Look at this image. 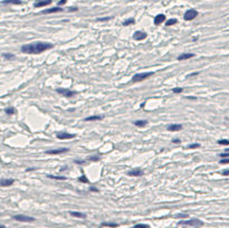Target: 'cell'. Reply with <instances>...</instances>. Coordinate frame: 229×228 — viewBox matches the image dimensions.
<instances>
[{
    "label": "cell",
    "mask_w": 229,
    "mask_h": 228,
    "mask_svg": "<svg viewBox=\"0 0 229 228\" xmlns=\"http://www.w3.org/2000/svg\"><path fill=\"white\" fill-rule=\"evenodd\" d=\"M54 45L50 42L37 41L21 46V52L24 54H42L44 52L48 51V49H52Z\"/></svg>",
    "instance_id": "obj_1"
},
{
    "label": "cell",
    "mask_w": 229,
    "mask_h": 228,
    "mask_svg": "<svg viewBox=\"0 0 229 228\" xmlns=\"http://www.w3.org/2000/svg\"><path fill=\"white\" fill-rule=\"evenodd\" d=\"M180 226H188V227H193V228H198V227H201L203 225V223L201 221L200 219H190V220H182L179 223Z\"/></svg>",
    "instance_id": "obj_2"
},
{
    "label": "cell",
    "mask_w": 229,
    "mask_h": 228,
    "mask_svg": "<svg viewBox=\"0 0 229 228\" xmlns=\"http://www.w3.org/2000/svg\"><path fill=\"white\" fill-rule=\"evenodd\" d=\"M153 75V72H144V73H139V74H135L134 76L132 77V82L133 83H137V82H142V81L149 78L150 76Z\"/></svg>",
    "instance_id": "obj_3"
},
{
    "label": "cell",
    "mask_w": 229,
    "mask_h": 228,
    "mask_svg": "<svg viewBox=\"0 0 229 228\" xmlns=\"http://www.w3.org/2000/svg\"><path fill=\"white\" fill-rule=\"evenodd\" d=\"M56 92H57L58 94H61V95L65 96V97H73V96L76 94L75 91L68 90V88H57Z\"/></svg>",
    "instance_id": "obj_4"
},
{
    "label": "cell",
    "mask_w": 229,
    "mask_h": 228,
    "mask_svg": "<svg viewBox=\"0 0 229 228\" xmlns=\"http://www.w3.org/2000/svg\"><path fill=\"white\" fill-rule=\"evenodd\" d=\"M13 219L17 220V221H21V223H32V221H35L34 217H29V216L25 215H16L13 216Z\"/></svg>",
    "instance_id": "obj_5"
},
{
    "label": "cell",
    "mask_w": 229,
    "mask_h": 228,
    "mask_svg": "<svg viewBox=\"0 0 229 228\" xmlns=\"http://www.w3.org/2000/svg\"><path fill=\"white\" fill-rule=\"evenodd\" d=\"M197 16H198L197 10H195V9H189V10L186 11V13L183 15V18H184V20L190 21V20H193Z\"/></svg>",
    "instance_id": "obj_6"
},
{
    "label": "cell",
    "mask_w": 229,
    "mask_h": 228,
    "mask_svg": "<svg viewBox=\"0 0 229 228\" xmlns=\"http://www.w3.org/2000/svg\"><path fill=\"white\" fill-rule=\"evenodd\" d=\"M57 139L59 140H68V139H74L76 135L75 134H71V133H67V132H58L56 134Z\"/></svg>",
    "instance_id": "obj_7"
},
{
    "label": "cell",
    "mask_w": 229,
    "mask_h": 228,
    "mask_svg": "<svg viewBox=\"0 0 229 228\" xmlns=\"http://www.w3.org/2000/svg\"><path fill=\"white\" fill-rule=\"evenodd\" d=\"M68 150H69L68 148H59V149H55V150H47L46 154H53V155H55V154H62V153L67 152Z\"/></svg>",
    "instance_id": "obj_8"
},
{
    "label": "cell",
    "mask_w": 229,
    "mask_h": 228,
    "mask_svg": "<svg viewBox=\"0 0 229 228\" xmlns=\"http://www.w3.org/2000/svg\"><path fill=\"white\" fill-rule=\"evenodd\" d=\"M143 173H144V172H143L142 169H140V168H135V169L130 170L129 172H127V175H129L130 177H141Z\"/></svg>",
    "instance_id": "obj_9"
},
{
    "label": "cell",
    "mask_w": 229,
    "mask_h": 228,
    "mask_svg": "<svg viewBox=\"0 0 229 228\" xmlns=\"http://www.w3.org/2000/svg\"><path fill=\"white\" fill-rule=\"evenodd\" d=\"M133 38H134V40H143V39H145V38H146V32L137 30V31L134 32Z\"/></svg>",
    "instance_id": "obj_10"
},
{
    "label": "cell",
    "mask_w": 229,
    "mask_h": 228,
    "mask_svg": "<svg viewBox=\"0 0 229 228\" xmlns=\"http://www.w3.org/2000/svg\"><path fill=\"white\" fill-rule=\"evenodd\" d=\"M50 3H52V0H39V1L35 2L34 7L35 8H42V7H46Z\"/></svg>",
    "instance_id": "obj_11"
},
{
    "label": "cell",
    "mask_w": 229,
    "mask_h": 228,
    "mask_svg": "<svg viewBox=\"0 0 229 228\" xmlns=\"http://www.w3.org/2000/svg\"><path fill=\"white\" fill-rule=\"evenodd\" d=\"M164 21H166V16H164L163 13H160V15L156 16V18H154V25L159 26V25H161Z\"/></svg>",
    "instance_id": "obj_12"
},
{
    "label": "cell",
    "mask_w": 229,
    "mask_h": 228,
    "mask_svg": "<svg viewBox=\"0 0 229 228\" xmlns=\"http://www.w3.org/2000/svg\"><path fill=\"white\" fill-rule=\"evenodd\" d=\"M192 57H195V54L183 53V54H181V55L178 56V61H187V59H190V58H192Z\"/></svg>",
    "instance_id": "obj_13"
},
{
    "label": "cell",
    "mask_w": 229,
    "mask_h": 228,
    "mask_svg": "<svg viewBox=\"0 0 229 228\" xmlns=\"http://www.w3.org/2000/svg\"><path fill=\"white\" fill-rule=\"evenodd\" d=\"M15 180L13 179H1L0 181V186L1 187H10L13 185Z\"/></svg>",
    "instance_id": "obj_14"
},
{
    "label": "cell",
    "mask_w": 229,
    "mask_h": 228,
    "mask_svg": "<svg viewBox=\"0 0 229 228\" xmlns=\"http://www.w3.org/2000/svg\"><path fill=\"white\" fill-rule=\"evenodd\" d=\"M182 129L181 124H177V123H173V124H170L168 126V130L170 132H176V131H180Z\"/></svg>",
    "instance_id": "obj_15"
},
{
    "label": "cell",
    "mask_w": 229,
    "mask_h": 228,
    "mask_svg": "<svg viewBox=\"0 0 229 228\" xmlns=\"http://www.w3.org/2000/svg\"><path fill=\"white\" fill-rule=\"evenodd\" d=\"M104 119L103 115H92V116H88L85 119L86 122H92V121H101V120Z\"/></svg>",
    "instance_id": "obj_16"
},
{
    "label": "cell",
    "mask_w": 229,
    "mask_h": 228,
    "mask_svg": "<svg viewBox=\"0 0 229 228\" xmlns=\"http://www.w3.org/2000/svg\"><path fill=\"white\" fill-rule=\"evenodd\" d=\"M61 11H63V8H61V7H54V8L44 10L42 13H53V12H61Z\"/></svg>",
    "instance_id": "obj_17"
},
{
    "label": "cell",
    "mask_w": 229,
    "mask_h": 228,
    "mask_svg": "<svg viewBox=\"0 0 229 228\" xmlns=\"http://www.w3.org/2000/svg\"><path fill=\"white\" fill-rule=\"evenodd\" d=\"M69 215L76 218H86V215L84 212H79V211H69Z\"/></svg>",
    "instance_id": "obj_18"
},
{
    "label": "cell",
    "mask_w": 229,
    "mask_h": 228,
    "mask_svg": "<svg viewBox=\"0 0 229 228\" xmlns=\"http://www.w3.org/2000/svg\"><path fill=\"white\" fill-rule=\"evenodd\" d=\"M133 123H134V125L137 127H143L147 124V121L146 120H136V121H134Z\"/></svg>",
    "instance_id": "obj_19"
},
{
    "label": "cell",
    "mask_w": 229,
    "mask_h": 228,
    "mask_svg": "<svg viewBox=\"0 0 229 228\" xmlns=\"http://www.w3.org/2000/svg\"><path fill=\"white\" fill-rule=\"evenodd\" d=\"M6 114H8V115H13V114H16V109L15 107H12V106H9V107H7V109L5 110Z\"/></svg>",
    "instance_id": "obj_20"
},
{
    "label": "cell",
    "mask_w": 229,
    "mask_h": 228,
    "mask_svg": "<svg viewBox=\"0 0 229 228\" xmlns=\"http://www.w3.org/2000/svg\"><path fill=\"white\" fill-rule=\"evenodd\" d=\"M47 177L50 178V179H54V180H66V177H62V176H52V175H48Z\"/></svg>",
    "instance_id": "obj_21"
},
{
    "label": "cell",
    "mask_w": 229,
    "mask_h": 228,
    "mask_svg": "<svg viewBox=\"0 0 229 228\" xmlns=\"http://www.w3.org/2000/svg\"><path fill=\"white\" fill-rule=\"evenodd\" d=\"M2 57L3 58H6V59H8V61H11V59H13L15 58V55L13 54H10V53H3L2 54Z\"/></svg>",
    "instance_id": "obj_22"
},
{
    "label": "cell",
    "mask_w": 229,
    "mask_h": 228,
    "mask_svg": "<svg viewBox=\"0 0 229 228\" xmlns=\"http://www.w3.org/2000/svg\"><path fill=\"white\" fill-rule=\"evenodd\" d=\"M102 226L103 227H119V225L117 224H114V223H102Z\"/></svg>",
    "instance_id": "obj_23"
},
{
    "label": "cell",
    "mask_w": 229,
    "mask_h": 228,
    "mask_svg": "<svg viewBox=\"0 0 229 228\" xmlns=\"http://www.w3.org/2000/svg\"><path fill=\"white\" fill-rule=\"evenodd\" d=\"M3 3H12V5H20L21 0H5Z\"/></svg>",
    "instance_id": "obj_24"
},
{
    "label": "cell",
    "mask_w": 229,
    "mask_h": 228,
    "mask_svg": "<svg viewBox=\"0 0 229 228\" xmlns=\"http://www.w3.org/2000/svg\"><path fill=\"white\" fill-rule=\"evenodd\" d=\"M135 22V20H134V18H129V19H126V20L123 22V25L124 26H130V25H133Z\"/></svg>",
    "instance_id": "obj_25"
},
{
    "label": "cell",
    "mask_w": 229,
    "mask_h": 228,
    "mask_svg": "<svg viewBox=\"0 0 229 228\" xmlns=\"http://www.w3.org/2000/svg\"><path fill=\"white\" fill-rule=\"evenodd\" d=\"M87 159L90 160V161H100L101 158H100V155H91V156H88Z\"/></svg>",
    "instance_id": "obj_26"
},
{
    "label": "cell",
    "mask_w": 229,
    "mask_h": 228,
    "mask_svg": "<svg viewBox=\"0 0 229 228\" xmlns=\"http://www.w3.org/2000/svg\"><path fill=\"white\" fill-rule=\"evenodd\" d=\"M218 144H220V145H229V140H226V139L219 140L218 141Z\"/></svg>",
    "instance_id": "obj_27"
},
{
    "label": "cell",
    "mask_w": 229,
    "mask_h": 228,
    "mask_svg": "<svg viewBox=\"0 0 229 228\" xmlns=\"http://www.w3.org/2000/svg\"><path fill=\"white\" fill-rule=\"evenodd\" d=\"M177 24V19H169L168 21L166 22V25L167 26H172V25H176Z\"/></svg>",
    "instance_id": "obj_28"
},
{
    "label": "cell",
    "mask_w": 229,
    "mask_h": 228,
    "mask_svg": "<svg viewBox=\"0 0 229 228\" xmlns=\"http://www.w3.org/2000/svg\"><path fill=\"white\" fill-rule=\"evenodd\" d=\"M78 181H81V182H83V183H87V182H88V179L86 178V176L83 175L82 177L78 178Z\"/></svg>",
    "instance_id": "obj_29"
},
{
    "label": "cell",
    "mask_w": 229,
    "mask_h": 228,
    "mask_svg": "<svg viewBox=\"0 0 229 228\" xmlns=\"http://www.w3.org/2000/svg\"><path fill=\"white\" fill-rule=\"evenodd\" d=\"M219 163H220V165H228L229 163V158H224V159H221L220 161H219Z\"/></svg>",
    "instance_id": "obj_30"
},
{
    "label": "cell",
    "mask_w": 229,
    "mask_h": 228,
    "mask_svg": "<svg viewBox=\"0 0 229 228\" xmlns=\"http://www.w3.org/2000/svg\"><path fill=\"white\" fill-rule=\"evenodd\" d=\"M133 228H149V225H145V224H137V225H135Z\"/></svg>",
    "instance_id": "obj_31"
},
{
    "label": "cell",
    "mask_w": 229,
    "mask_h": 228,
    "mask_svg": "<svg viewBox=\"0 0 229 228\" xmlns=\"http://www.w3.org/2000/svg\"><path fill=\"white\" fill-rule=\"evenodd\" d=\"M198 148H200V144L199 143H192L188 146V149H198Z\"/></svg>",
    "instance_id": "obj_32"
},
{
    "label": "cell",
    "mask_w": 229,
    "mask_h": 228,
    "mask_svg": "<svg viewBox=\"0 0 229 228\" xmlns=\"http://www.w3.org/2000/svg\"><path fill=\"white\" fill-rule=\"evenodd\" d=\"M172 92H173V93H182V92H183V88L182 87H176V88L172 90Z\"/></svg>",
    "instance_id": "obj_33"
},
{
    "label": "cell",
    "mask_w": 229,
    "mask_h": 228,
    "mask_svg": "<svg viewBox=\"0 0 229 228\" xmlns=\"http://www.w3.org/2000/svg\"><path fill=\"white\" fill-rule=\"evenodd\" d=\"M220 156L224 159V158H229V152H224V153H220Z\"/></svg>",
    "instance_id": "obj_34"
},
{
    "label": "cell",
    "mask_w": 229,
    "mask_h": 228,
    "mask_svg": "<svg viewBox=\"0 0 229 228\" xmlns=\"http://www.w3.org/2000/svg\"><path fill=\"white\" fill-rule=\"evenodd\" d=\"M199 75V73L198 72H196V73H192V74H189V75H187V78H190V77H193V76H198Z\"/></svg>",
    "instance_id": "obj_35"
},
{
    "label": "cell",
    "mask_w": 229,
    "mask_h": 228,
    "mask_svg": "<svg viewBox=\"0 0 229 228\" xmlns=\"http://www.w3.org/2000/svg\"><path fill=\"white\" fill-rule=\"evenodd\" d=\"M111 18H112V17H105V18H98L97 20L98 21H105V20H110Z\"/></svg>",
    "instance_id": "obj_36"
},
{
    "label": "cell",
    "mask_w": 229,
    "mask_h": 228,
    "mask_svg": "<svg viewBox=\"0 0 229 228\" xmlns=\"http://www.w3.org/2000/svg\"><path fill=\"white\" fill-rule=\"evenodd\" d=\"M177 218H183V217H188L187 214H180V215H177Z\"/></svg>",
    "instance_id": "obj_37"
},
{
    "label": "cell",
    "mask_w": 229,
    "mask_h": 228,
    "mask_svg": "<svg viewBox=\"0 0 229 228\" xmlns=\"http://www.w3.org/2000/svg\"><path fill=\"white\" fill-rule=\"evenodd\" d=\"M66 1H67V0H59V1H58V6H63V5H65Z\"/></svg>",
    "instance_id": "obj_38"
},
{
    "label": "cell",
    "mask_w": 229,
    "mask_h": 228,
    "mask_svg": "<svg viewBox=\"0 0 229 228\" xmlns=\"http://www.w3.org/2000/svg\"><path fill=\"white\" fill-rule=\"evenodd\" d=\"M221 173H222L224 176H229V170H228V169H227V170H224V171H222Z\"/></svg>",
    "instance_id": "obj_39"
},
{
    "label": "cell",
    "mask_w": 229,
    "mask_h": 228,
    "mask_svg": "<svg viewBox=\"0 0 229 228\" xmlns=\"http://www.w3.org/2000/svg\"><path fill=\"white\" fill-rule=\"evenodd\" d=\"M75 163H77V165H84L85 162L84 161H81V160H75Z\"/></svg>",
    "instance_id": "obj_40"
},
{
    "label": "cell",
    "mask_w": 229,
    "mask_h": 228,
    "mask_svg": "<svg viewBox=\"0 0 229 228\" xmlns=\"http://www.w3.org/2000/svg\"><path fill=\"white\" fill-rule=\"evenodd\" d=\"M172 142H173V143H180L181 141H180V139H173V140H172Z\"/></svg>",
    "instance_id": "obj_41"
},
{
    "label": "cell",
    "mask_w": 229,
    "mask_h": 228,
    "mask_svg": "<svg viewBox=\"0 0 229 228\" xmlns=\"http://www.w3.org/2000/svg\"><path fill=\"white\" fill-rule=\"evenodd\" d=\"M68 10H69V11H76V10H77V8H76V7H73V8L71 7V8H69Z\"/></svg>",
    "instance_id": "obj_42"
},
{
    "label": "cell",
    "mask_w": 229,
    "mask_h": 228,
    "mask_svg": "<svg viewBox=\"0 0 229 228\" xmlns=\"http://www.w3.org/2000/svg\"><path fill=\"white\" fill-rule=\"evenodd\" d=\"M34 170H36V168H28L26 171H34Z\"/></svg>",
    "instance_id": "obj_43"
},
{
    "label": "cell",
    "mask_w": 229,
    "mask_h": 228,
    "mask_svg": "<svg viewBox=\"0 0 229 228\" xmlns=\"http://www.w3.org/2000/svg\"><path fill=\"white\" fill-rule=\"evenodd\" d=\"M90 190H91V191H98V189H96V188H94V187H92Z\"/></svg>",
    "instance_id": "obj_44"
}]
</instances>
